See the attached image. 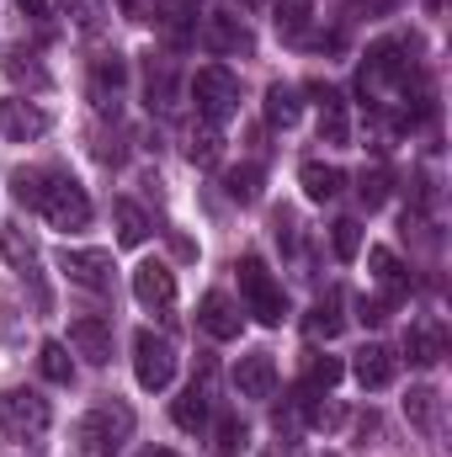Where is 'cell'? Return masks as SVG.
I'll use <instances>...</instances> for the list:
<instances>
[{"instance_id": "cell-1", "label": "cell", "mask_w": 452, "mask_h": 457, "mask_svg": "<svg viewBox=\"0 0 452 457\" xmlns=\"http://www.w3.org/2000/svg\"><path fill=\"white\" fill-rule=\"evenodd\" d=\"M128 436H133V410L122 399H102L75 426V457H117Z\"/></svg>"}, {"instance_id": "cell-2", "label": "cell", "mask_w": 452, "mask_h": 457, "mask_svg": "<svg viewBox=\"0 0 452 457\" xmlns=\"http://www.w3.org/2000/svg\"><path fill=\"white\" fill-rule=\"evenodd\" d=\"M48 426H54V410H48V399L38 388H5L0 394V431H5V442L38 447L48 436Z\"/></svg>"}, {"instance_id": "cell-3", "label": "cell", "mask_w": 452, "mask_h": 457, "mask_svg": "<svg viewBox=\"0 0 452 457\" xmlns=\"http://www.w3.org/2000/svg\"><path fill=\"white\" fill-rule=\"evenodd\" d=\"M239 298H245V314H255L261 325H282V314H288V298H282V287H277V277L266 271V261L250 250V255H239Z\"/></svg>"}, {"instance_id": "cell-4", "label": "cell", "mask_w": 452, "mask_h": 457, "mask_svg": "<svg viewBox=\"0 0 452 457\" xmlns=\"http://www.w3.org/2000/svg\"><path fill=\"white\" fill-rule=\"evenodd\" d=\"M38 213H43L54 228H64V234H80V228L91 224V197H86V187H80L75 176L54 170V176H48V187H43Z\"/></svg>"}, {"instance_id": "cell-5", "label": "cell", "mask_w": 452, "mask_h": 457, "mask_svg": "<svg viewBox=\"0 0 452 457\" xmlns=\"http://www.w3.org/2000/svg\"><path fill=\"white\" fill-rule=\"evenodd\" d=\"M192 107H197L203 122L224 128L229 117L239 112V80L229 75L224 64H203V70L192 75Z\"/></svg>"}, {"instance_id": "cell-6", "label": "cell", "mask_w": 452, "mask_h": 457, "mask_svg": "<svg viewBox=\"0 0 452 457\" xmlns=\"http://www.w3.org/2000/svg\"><path fill=\"white\" fill-rule=\"evenodd\" d=\"M133 378H138L144 394L171 388V378H176V345L165 341V336H155V330H138L133 336Z\"/></svg>"}, {"instance_id": "cell-7", "label": "cell", "mask_w": 452, "mask_h": 457, "mask_svg": "<svg viewBox=\"0 0 452 457\" xmlns=\"http://www.w3.org/2000/svg\"><path fill=\"white\" fill-rule=\"evenodd\" d=\"M59 271L75 282V287H86V293H113V255L107 250H64L59 255Z\"/></svg>"}, {"instance_id": "cell-8", "label": "cell", "mask_w": 452, "mask_h": 457, "mask_svg": "<svg viewBox=\"0 0 452 457\" xmlns=\"http://www.w3.org/2000/svg\"><path fill=\"white\" fill-rule=\"evenodd\" d=\"M48 128H54L48 107H38V102H21V96L0 102V138H11V144H32V138H43Z\"/></svg>"}, {"instance_id": "cell-9", "label": "cell", "mask_w": 452, "mask_h": 457, "mask_svg": "<svg viewBox=\"0 0 452 457\" xmlns=\"http://www.w3.org/2000/svg\"><path fill=\"white\" fill-rule=\"evenodd\" d=\"M133 298H138L144 309H155V314H171V309H176V271H171L165 261H144V266L133 271Z\"/></svg>"}, {"instance_id": "cell-10", "label": "cell", "mask_w": 452, "mask_h": 457, "mask_svg": "<svg viewBox=\"0 0 452 457\" xmlns=\"http://www.w3.org/2000/svg\"><path fill=\"white\" fill-rule=\"evenodd\" d=\"M203 48H208V54H250V48H255V37H250V27H245L234 11H208Z\"/></svg>"}, {"instance_id": "cell-11", "label": "cell", "mask_w": 452, "mask_h": 457, "mask_svg": "<svg viewBox=\"0 0 452 457\" xmlns=\"http://www.w3.org/2000/svg\"><path fill=\"white\" fill-rule=\"evenodd\" d=\"M234 388H239V399H272V388H277V361H272V351L239 356V361H234Z\"/></svg>"}, {"instance_id": "cell-12", "label": "cell", "mask_w": 452, "mask_h": 457, "mask_svg": "<svg viewBox=\"0 0 452 457\" xmlns=\"http://www.w3.org/2000/svg\"><path fill=\"white\" fill-rule=\"evenodd\" d=\"M0 250H5V261L32 282V298H38V309H48V293H43V282H38V245L21 234V224H5L0 228Z\"/></svg>"}, {"instance_id": "cell-13", "label": "cell", "mask_w": 452, "mask_h": 457, "mask_svg": "<svg viewBox=\"0 0 452 457\" xmlns=\"http://www.w3.org/2000/svg\"><path fill=\"white\" fill-rule=\"evenodd\" d=\"M70 345H75L91 367H107V361H113V325L96 320V314H80V320L70 325Z\"/></svg>"}, {"instance_id": "cell-14", "label": "cell", "mask_w": 452, "mask_h": 457, "mask_svg": "<svg viewBox=\"0 0 452 457\" xmlns=\"http://www.w3.org/2000/svg\"><path fill=\"white\" fill-rule=\"evenodd\" d=\"M197 325H203L213 341H234V336L245 330V314H239V303H234L229 293H208V298L197 303Z\"/></svg>"}, {"instance_id": "cell-15", "label": "cell", "mask_w": 452, "mask_h": 457, "mask_svg": "<svg viewBox=\"0 0 452 457\" xmlns=\"http://www.w3.org/2000/svg\"><path fill=\"white\" fill-rule=\"evenodd\" d=\"M351 372H356V383H362V388H372V394H378V388H389V383L399 378V356H394L389 345H362V351H356V361H351Z\"/></svg>"}, {"instance_id": "cell-16", "label": "cell", "mask_w": 452, "mask_h": 457, "mask_svg": "<svg viewBox=\"0 0 452 457\" xmlns=\"http://www.w3.org/2000/svg\"><path fill=\"white\" fill-rule=\"evenodd\" d=\"M367 266H372V277H378V287H383V298H389V303H399V298L410 293V271L399 266V255H394V250L372 245V250H367Z\"/></svg>"}, {"instance_id": "cell-17", "label": "cell", "mask_w": 452, "mask_h": 457, "mask_svg": "<svg viewBox=\"0 0 452 457\" xmlns=\"http://www.w3.org/2000/svg\"><path fill=\"white\" fill-rule=\"evenodd\" d=\"M405 351H410V361H415V367H437V361L448 356V336H442V325H437V320H421V325H410Z\"/></svg>"}, {"instance_id": "cell-18", "label": "cell", "mask_w": 452, "mask_h": 457, "mask_svg": "<svg viewBox=\"0 0 452 457\" xmlns=\"http://www.w3.org/2000/svg\"><path fill=\"white\" fill-rule=\"evenodd\" d=\"M298 181H304V197L309 203H331V197H340V187H346V170L340 165H325V160H304Z\"/></svg>"}, {"instance_id": "cell-19", "label": "cell", "mask_w": 452, "mask_h": 457, "mask_svg": "<svg viewBox=\"0 0 452 457\" xmlns=\"http://www.w3.org/2000/svg\"><path fill=\"white\" fill-rule=\"evenodd\" d=\"M314 96H320V144H346V133H351V122H346V96L331 91V86H320Z\"/></svg>"}, {"instance_id": "cell-20", "label": "cell", "mask_w": 452, "mask_h": 457, "mask_svg": "<svg viewBox=\"0 0 452 457\" xmlns=\"http://www.w3.org/2000/svg\"><path fill=\"white\" fill-rule=\"evenodd\" d=\"M122 80H128V64H122L117 54H102L96 70H91V96H96V107H113L117 91H122Z\"/></svg>"}, {"instance_id": "cell-21", "label": "cell", "mask_w": 452, "mask_h": 457, "mask_svg": "<svg viewBox=\"0 0 452 457\" xmlns=\"http://www.w3.org/2000/svg\"><path fill=\"white\" fill-rule=\"evenodd\" d=\"M219 154H224V128H213V122H192V133H187V160L192 165H219Z\"/></svg>"}, {"instance_id": "cell-22", "label": "cell", "mask_w": 452, "mask_h": 457, "mask_svg": "<svg viewBox=\"0 0 452 457\" xmlns=\"http://www.w3.org/2000/svg\"><path fill=\"white\" fill-rule=\"evenodd\" d=\"M346 298H340V287H325V298L309 309V336H325V341H336L340 325H346Z\"/></svg>"}, {"instance_id": "cell-23", "label": "cell", "mask_w": 452, "mask_h": 457, "mask_svg": "<svg viewBox=\"0 0 452 457\" xmlns=\"http://www.w3.org/2000/svg\"><path fill=\"white\" fill-rule=\"evenodd\" d=\"M171 420H176L181 431H203V426H208V383H192V388L171 404Z\"/></svg>"}, {"instance_id": "cell-24", "label": "cell", "mask_w": 452, "mask_h": 457, "mask_svg": "<svg viewBox=\"0 0 452 457\" xmlns=\"http://www.w3.org/2000/svg\"><path fill=\"white\" fill-rule=\"evenodd\" d=\"M48 176H54L48 165H16V170H11V197H16L21 208H38V203H43Z\"/></svg>"}, {"instance_id": "cell-25", "label": "cell", "mask_w": 452, "mask_h": 457, "mask_svg": "<svg viewBox=\"0 0 452 457\" xmlns=\"http://www.w3.org/2000/svg\"><path fill=\"white\" fill-rule=\"evenodd\" d=\"M113 224H117V245H144V239H149V219H144V208L128 203V197H117L113 203Z\"/></svg>"}, {"instance_id": "cell-26", "label": "cell", "mask_w": 452, "mask_h": 457, "mask_svg": "<svg viewBox=\"0 0 452 457\" xmlns=\"http://www.w3.org/2000/svg\"><path fill=\"white\" fill-rule=\"evenodd\" d=\"M309 16H314V0H272V21H277V32L293 37V43L304 37Z\"/></svg>"}, {"instance_id": "cell-27", "label": "cell", "mask_w": 452, "mask_h": 457, "mask_svg": "<svg viewBox=\"0 0 452 457\" xmlns=\"http://www.w3.org/2000/svg\"><path fill=\"white\" fill-rule=\"evenodd\" d=\"M298 410H304V420H309L314 431H336L340 420H346V410L331 404V399H320L314 388H298Z\"/></svg>"}, {"instance_id": "cell-28", "label": "cell", "mask_w": 452, "mask_h": 457, "mask_svg": "<svg viewBox=\"0 0 452 457\" xmlns=\"http://www.w3.org/2000/svg\"><path fill=\"white\" fill-rule=\"evenodd\" d=\"M5 75H11L16 86L48 91V70H43V64H38V54H27V48H11V54H5Z\"/></svg>"}, {"instance_id": "cell-29", "label": "cell", "mask_w": 452, "mask_h": 457, "mask_svg": "<svg viewBox=\"0 0 452 457\" xmlns=\"http://www.w3.org/2000/svg\"><path fill=\"white\" fill-rule=\"evenodd\" d=\"M38 372H43L48 383H70V378H75L70 345H64V341H43V345H38Z\"/></svg>"}, {"instance_id": "cell-30", "label": "cell", "mask_w": 452, "mask_h": 457, "mask_svg": "<svg viewBox=\"0 0 452 457\" xmlns=\"http://www.w3.org/2000/svg\"><path fill=\"white\" fill-rule=\"evenodd\" d=\"M298 112H304V107H298V86H272V91H266V122H272V128H293Z\"/></svg>"}, {"instance_id": "cell-31", "label": "cell", "mask_w": 452, "mask_h": 457, "mask_svg": "<svg viewBox=\"0 0 452 457\" xmlns=\"http://www.w3.org/2000/svg\"><path fill=\"white\" fill-rule=\"evenodd\" d=\"M224 192L234 203H255L261 197V165H234V170H224Z\"/></svg>"}, {"instance_id": "cell-32", "label": "cell", "mask_w": 452, "mask_h": 457, "mask_svg": "<svg viewBox=\"0 0 452 457\" xmlns=\"http://www.w3.org/2000/svg\"><path fill=\"white\" fill-rule=\"evenodd\" d=\"M245 436H250V431H245V420H239V415H224V420L213 426V453H219V457H239V453H245Z\"/></svg>"}, {"instance_id": "cell-33", "label": "cell", "mask_w": 452, "mask_h": 457, "mask_svg": "<svg viewBox=\"0 0 452 457\" xmlns=\"http://www.w3.org/2000/svg\"><path fill=\"white\" fill-rule=\"evenodd\" d=\"M340 356H309V372H304V388H314V394H325V388H336L340 383Z\"/></svg>"}, {"instance_id": "cell-34", "label": "cell", "mask_w": 452, "mask_h": 457, "mask_svg": "<svg viewBox=\"0 0 452 457\" xmlns=\"http://www.w3.org/2000/svg\"><path fill=\"white\" fill-rule=\"evenodd\" d=\"M356 197H362V208H383V203H389V170H383V165L362 170V176H356Z\"/></svg>"}, {"instance_id": "cell-35", "label": "cell", "mask_w": 452, "mask_h": 457, "mask_svg": "<svg viewBox=\"0 0 452 457\" xmlns=\"http://www.w3.org/2000/svg\"><path fill=\"white\" fill-rule=\"evenodd\" d=\"M405 415H410L421 431H437V388H410V399H405Z\"/></svg>"}, {"instance_id": "cell-36", "label": "cell", "mask_w": 452, "mask_h": 457, "mask_svg": "<svg viewBox=\"0 0 452 457\" xmlns=\"http://www.w3.org/2000/svg\"><path fill=\"white\" fill-rule=\"evenodd\" d=\"M331 250H336V261H356V250H362V224H356V219H336V224H331Z\"/></svg>"}, {"instance_id": "cell-37", "label": "cell", "mask_w": 452, "mask_h": 457, "mask_svg": "<svg viewBox=\"0 0 452 457\" xmlns=\"http://www.w3.org/2000/svg\"><path fill=\"white\" fill-rule=\"evenodd\" d=\"M389 314H394L389 298H356V320H362V325H383Z\"/></svg>"}, {"instance_id": "cell-38", "label": "cell", "mask_w": 452, "mask_h": 457, "mask_svg": "<svg viewBox=\"0 0 452 457\" xmlns=\"http://www.w3.org/2000/svg\"><path fill=\"white\" fill-rule=\"evenodd\" d=\"M102 5H107V0H70V11H75L80 27H96V21H102Z\"/></svg>"}, {"instance_id": "cell-39", "label": "cell", "mask_w": 452, "mask_h": 457, "mask_svg": "<svg viewBox=\"0 0 452 457\" xmlns=\"http://www.w3.org/2000/svg\"><path fill=\"white\" fill-rule=\"evenodd\" d=\"M351 5H356V16H389L399 0H351Z\"/></svg>"}, {"instance_id": "cell-40", "label": "cell", "mask_w": 452, "mask_h": 457, "mask_svg": "<svg viewBox=\"0 0 452 457\" xmlns=\"http://www.w3.org/2000/svg\"><path fill=\"white\" fill-rule=\"evenodd\" d=\"M261 457H304V447H298L293 436H282V442H272V447H266Z\"/></svg>"}, {"instance_id": "cell-41", "label": "cell", "mask_w": 452, "mask_h": 457, "mask_svg": "<svg viewBox=\"0 0 452 457\" xmlns=\"http://www.w3.org/2000/svg\"><path fill=\"white\" fill-rule=\"evenodd\" d=\"M16 5H21L27 16H48V0H16Z\"/></svg>"}, {"instance_id": "cell-42", "label": "cell", "mask_w": 452, "mask_h": 457, "mask_svg": "<svg viewBox=\"0 0 452 457\" xmlns=\"http://www.w3.org/2000/svg\"><path fill=\"white\" fill-rule=\"evenodd\" d=\"M144 457H176V453H144Z\"/></svg>"}, {"instance_id": "cell-43", "label": "cell", "mask_w": 452, "mask_h": 457, "mask_svg": "<svg viewBox=\"0 0 452 457\" xmlns=\"http://www.w3.org/2000/svg\"><path fill=\"white\" fill-rule=\"evenodd\" d=\"M245 5H261V0H245Z\"/></svg>"}]
</instances>
